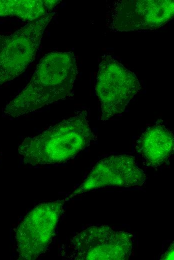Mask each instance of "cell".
I'll list each match as a JSON object with an SVG mask.
<instances>
[{
	"instance_id": "6da1fadb",
	"label": "cell",
	"mask_w": 174,
	"mask_h": 260,
	"mask_svg": "<svg viewBox=\"0 0 174 260\" xmlns=\"http://www.w3.org/2000/svg\"><path fill=\"white\" fill-rule=\"evenodd\" d=\"M74 54L50 52L40 60L28 85L6 106V114L16 118L67 96L77 74Z\"/></svg>"
},
{
	"instance_id": "7a4b0ae2",
	"label": "cell",
	"mask_w": 174,
	"mask_h": 260,
	"mask_svg": "<svg viewBox=\"0 0 174 260\" xmlns=\"http://www.w3.org/2000/svg\"><path fill=\"white\" fill-rule=\"evenodd\" d=\"M94 138L86 111L26 138L18 147L25 164L36 166L61 163L74 158Z\"/></svg>"
},
{
	"instance_id": "3957f363",
	"label": "cell",
	"mask_w": 174,
	"mask_h": 260,
	"mask_svg": "<svg viewBox=\"0 0 174 260\" xmlns=\"http://www.w3.org/2000/svg\"><path fill=\"white\" fill-rule=\"evenodd\" d=\"M54 14L48 12L13 33L0 36V84L20 75L34 60Z\"/></svg>"
},
{
	"instance_id": "277c9868",
	"label": "cell",
	"mask_w": 174,
	"mask_h": 260,
	"mask_svg": "<svg viewBox=\"0 0 174 260\" xmlns=\"http://www.w3.org/2000/svg\"><path fill=\"white\" fill-rule=\"evenodd\" d=\"M66 201L39 204L26 216L16 233L20 260H36L46 250Z\"/></svg>"
},
{
	"instance_id": "5b68a950",
	"label": "cell",
	"mask_w": 174,
	"mask_h": 260,
	"mask_svg": "<svg viewBox=\"0 0 174 260\" xmlns=\"http://www.w3.org/2000/svg\"><path fill=\"white\" fill-rule=\"evenodd\" d=\"M140 85L135 74L110 56L100 64L96 90L101 103V120L122 113Z\"/></svg>"
},
{
	"instance_id": "8992f818",
	"label": "cell",
	"mask_w": 174,
	"mask_h": 260,
	"mask_svg": "<svg viewBox=\"0 0 174 260\" xmlns=\"http://www.w3.org/2000/svg\"><path fill=\"white\" fill-rule=\"evenodd\" d=\"M132 234L107 226H90L75 236L71 241L76 260H118L129 258L133 247Z\"/></svg>"
},
{
	"instance_id": "52a82bcc",
	"label": "cell",
	"mask_w": 174,
	"mask_h": 260,
	"mask_svg": "<svg viewBox=\"0 0 174 260\" xmlns=\"http://www.w3.org/2000/svg\"><path fill=\"white\" fill-rule=\"evenodd\" d=\"M146 176L134 157L130 155L112 156L98 161L84 182L68 198L106 186L132 187L142 186Z\"/></svg>"
},
{
	"instance_id": "ba28073f",
	"label": "cell",
	"mask_w": 174,
	"mask_h": 260,
	"mask_svg": "<svg viewBox=\"0 0 174 260\" xmlns=\"http://www.w3.org/2000/svg\"><path fill=\"white\" fill-rule=\"evenodd\" d=\"M174 12V0H120L114 7L112 26L120 31L156 28L170 20Z\"/></svg>"
},
{
	"instance_id": "9c48e42d",
	"label": "cell",
	"mask_w": 174,
	"mask_h": 260,
	"mask_svg": "<svg viewBox=\"0 0 174 260\" xmlns=\"http://www.w3.org/2000/svg\"><path fill=\"white\" fill-rule=\"evenodd\" d=\"M174 146L172 132L158 124L142 134L136 142V150L146 166L157 168L168 160L174 152Z\"/></svg>"
},
{
	"instance_id": "30bf717a",
	"label": "cell",
	"mask_w": 174,
	"mask_h": 260,
	"mask_svg": "<svg viewBox=\"0 0 174 260\" xmlns=\"http://www.w3.org/2000/svg\"><path fill=\"white\" fill-rule=\"evenodd\" d=\"M60 0H0V16H16L24 20L32 22L46 14Z\"/></svg>"
},
{
	"instance_id": "8fae6325",
	"label": "cell",
	"mask_w": 174,
	"mask_h": 260,
	"mask_svg": "<svg viewBox=\"0 0 174 260\" xmlns=\"http://www.w3.org/2000/svg\"><path fill=\"white\" fill-rule=\"evenodd\" d=\"M164 260H174V244L168 248L164 257Z\"/></svg>"
}]
</instances>
